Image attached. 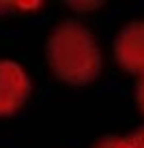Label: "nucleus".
Here are the masks:
<instances>
[{"mask_svg": "<svg viewBox=\"0 0 144 148\" xmlns=\"http://www.w3.org/2000/svg\"><path fill=\"white\" fill-rule=\"evenodd\" d=\"M95 148H129V142L121 137H107V140H101Z\"/></svg>", "mask_w": 144, "mask_h": 148, "instance_id": "4", "label": "nucleus"}, {"mask_svg": "<svg viewBox=\"0 0 144 148\" xmlns=\"http://www.w3.org/2000/svg\"><path fill=\"white\" fill-rule=\"evenodd\" d=\"M114 56L127 73L144 75V19L131 22L118 32L114 41Z\"/></svg>", "mask_w": 144, "mask_h": 148, "instance_id": "3", "label": "nucleus"}, {"mask_svg": "<svg viewBox=\"0 0 144 148\" xmlns=\"http://www.w3.org/2000/svg\"><path fill=\"white\" fill-rule=\"evenodd\" d=\"M48 62L65 84L86 86L99 75L101 54L88 28L78 22H63L50 34Z\"/></svg>", "mask_w": 144, "mask_h": 148, "instance_id": "1", "label": "nucleus"}, {"mask_svg": "<svg viewBox=\"0 0 144 148\" xmlns=\"http://www.w3.org/2000/svg\"><path fill=\"white\" fill-rule=\"evenodd\" d=\"M30 95V79L22 64L0 60V116H13L26 103Z\"/></svg>", "mask_w": 144, "mask_h": 148, "instance_id": "2", "label": "nucleus"}, {"mask_svg": "<svg viewBox=\"0 0 144 148\" xmlns=\"http://www.w3.org/2000/svg\"><path fill=\"white\" fill-rule=\"evenodd\" d=\"M127 142H129V148H144V125L138 127V129L127 137Z\"/></svg>", "mask_w": 144, "mask_h": 148, "instance_id": "5", "label": "nucleus"}, {"mask_svg": "<svg viewBox=\"0 0 144 148\" xmlns=\"http://www.w3.org/2000/svg\"><path fill=\"white\" fill-rule=\"evenodd\" d=\"M136 99H138V105H140V110L144 112V75L138 79V86H136Z\"/></svg>", "mask_w": 144, "mask_h": 148, "instance_id": "7", "label": "nucleus"}, {"mask_svg": "<svg viewBox=\"0 0 144 148\" xmlns=\"http://www.w3.org/2000/svg\"><path fill=\"white\" fill-rule=\"evenodd\" d=\"M69 7L78 9V11H95L97 7H101V2H69Z\"/></svg>", "mask_w": 144, "mask_h": 148, "instance_id": "6", "label": "nucleus"}]
</instances>
